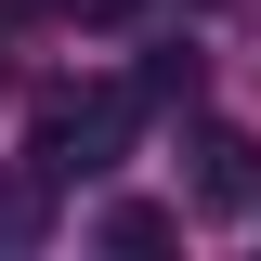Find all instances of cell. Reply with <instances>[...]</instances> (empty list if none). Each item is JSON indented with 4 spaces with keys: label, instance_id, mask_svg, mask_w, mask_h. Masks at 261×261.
Segmentation results:
<instances>
[{
    "label": "cell",
    "instance_id": "6da1fadb",
    "mask_svg": "<svg viewBox=\"0 0 261 261\" xmlns=\"http://www.w3.org/2000/svg\"><path fill=\"white\" fill-rule=\"evenodd\" d=\"M130 118H144V92H39V118H27V170H39V183H92V170H118Z\"/></svg>",
    "mask_w": 261,
    "mask_h": 261
},
{
    "label": "cell",
    "instance_id": "7a4b0ae2",
    "mask_svg": "<svg viewBox=\"0 0 261 261\" xmlns=\"http://www.w3.org/2000/svg\"><path fill=\"white\" fill-rule=\"evenodd\" d=\"M183 209H261V144L222 118H196L183 130Z\"/></svg>",
    "mask_w": 261,
    "mask_h": 261
},
{
    "label": "cell",
    "instance_id": "3957f363",
    "mask_svg": "<svg viewBox=\"0 0 261 261\" xmlns=\"http://www.w3.org/2000/svg\"><path fill=\"white\" fill-rule=\"evenodd\" d=\"M105 248H170V209H105Z\"/></svg>",
    "mask_w": 261,
    "mask_h": 261
},
{
    "label": "cell",
    "instance_id": "277c9868",
    "mask_svg": "<svg viewBox=\"0 0 261 261\" xmlns=\"http://www.w3.org/2000/svg\"><path fill=\"white\" fill-rule=\"evenodd\" d=\"M144 105H196V53H157V65H144Z\"/></svg>",
    "mask_w": 261,
    "mask_h": 261
},
{
    "label": "cell",
    "instance_id": "5b68a950",
    "mask_svg": "<svg viewBox=\"0 0 261 261\" xmlns=\"http://www.w3.org/2000/svg\"><path fill=\"white\" fill-rule=\"evenodd\" d=\"M13 222H27V196H0V235H13Z\"/></svg>",
    "mask_w": 261,
    "mask_h": 261
},
{
    "label": "cell",
    "instance_id": "8992f818",
    "mask_svg": "<svg viewBox=\"0 0 261 261\" xmlns=\"http://www.w3.org/2000/svg\"><path fill=\"white\" fill-rule=\"evenodd\" d=\"M0 79H13V65H0Z\"/></svg>",
    "mask_w": 261,
    "mask_h": 261
}]
</instances>
